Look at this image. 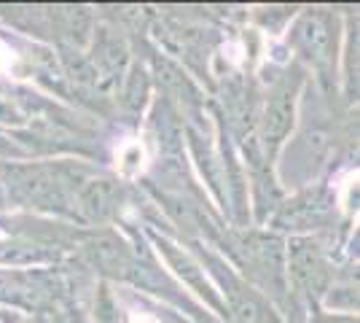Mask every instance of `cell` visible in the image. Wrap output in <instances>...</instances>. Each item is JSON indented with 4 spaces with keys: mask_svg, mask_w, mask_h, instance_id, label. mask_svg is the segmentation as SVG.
<instances>
[{
    "mask_svg": "<svg viewBox=\"0 0 360 323\" xmlns=\"http://www.w3.org/2000/svg\"><path fill=\"white\" fill-rule=\"evenodd\" d=\"M132 323H156V321H150V318H146V315H140V318H135Z\"/></svg>",
    "mask_w": 360,
    "mask_h": 323,
    "instance_id": "cell-3",
    "label": "cell"
},
{
    "mask_svg": "<svg viewBox=\"0 0 360 323\" xmlns=\"http://www.w3.org/2000/svg\"><path fill=\"white\" fill-rule=\"evenodd\" d=\"M143 148H140V143H129V146H124L121 148V156H119V167L124 175H135L137 170L143 167Z\"/></svg>",
    "mask_w": 360,
    "mask_h": 323,
    "instance_id": "cell-2",
    "label": "cell"
},
{
    "mask_svg": "<svg viewBox=\"0 0 360 323\" xmlns=\"http://www.w3.org/2000/svg\"><path fill=\"white\" fill-rule=\"evenodd\" d=\"M290 110H293V100L290 94H277L269 106V116H266V132L269 135H283L288 127V119H290Z\"/></svg>",
    "mask_w": 360,
    "mask_h": 323,
    "instance_id": "cell-1",
    "label": "cell"
}]
</instances>
